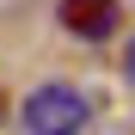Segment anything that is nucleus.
<instances>
[{
  "label": "nucleus",
  "instance_id": "obj_1",
  "mask_svg": "<svg viewBox=\"0 0 135 135\" xmlns=\"http://www.w3.org/2000/svg\"><path fill=\"white\" fill-rule=\"evenodd\" d=\"M18 123L31 135H74V129H86V98L74 86H37L18 104Z\"/></svg>",
  "mask_w": 135,
  "mask_h": 135
},
{
  "label": "nucleus",
  "instance_id": "obj_2",
  "mask_svg": "<svg viewBox=\"0 0 135 135\" xmlns=\"http://www.w3.org/2000/svg\"><path fill=\"white\" fill-rule=\"evenodd\" d=\"M61 25L68 31H74V37H86V43H98V37H110V31H117V0H61Z\"/></svg>",
  "mask_w": 135,
  "mask_h": 135
},
{
  "label": "nucleus",
  "instance_id": "obj_3",
  "mask_svg": "<svg viewBox=\"0 0 135 135\" xmlns=\"http://www.w3.org/2000/svg\"><path fill=\"white\" fill-rule=\"evenodd\" d=\"M123 68H129V74H135V37H129V55H123Z\"/></svg>",
  "mask_w": 135,
  "mask_h": 135
}]
</instances>
